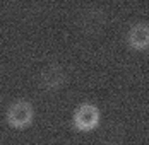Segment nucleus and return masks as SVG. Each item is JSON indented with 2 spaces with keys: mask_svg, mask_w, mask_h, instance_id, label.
Returning <instances> with one entry per match:
<instances>
[{
  "mask_svg": "<svg viewBox=\"0 0 149 145\" xmlns=\"http://www.w3.org/2000/svg\"><path fill=\"white\" fill-rule=\"evenodd\" d=\"M67 82V72L60 63H48L40 73V84L45 90H58Z\"/></svg>",
  "mask_w": 149,
  "mask_h": 145,
  "instance_id": "obj_3",
  "label": "nucleus"
},
{
  "mask_svg": "<svg viewBox=\"0 0 149 145\" xmlns=\"http://www.w3.org/2000/svg\"><path fill=\"white\" fill-rule=\"evenodd\" d=\"M104 22V17L103 14H101V10H89V12H86V15H84V19H82V26L84 28H101Z\"/></svg>",
  "mask_w": 149,
  "mask_h": 145,
  "instance_id": "obj_5",
  "label": "nucleus"
},
{
  "mask_svg": "<svg viewBox=\"0 0 149 145\" xmlns=\"http://www.w3.org/2000/svg\"><path fill=\"white\" fill-rule=\"evenodd\" d=\"M5 118H7V123L12 128H17V130L28 128L34 119V108L26 99H17L7 108Z\"/></svg>",
  "mask_w": 149,
  "mask_h": 145,
  "instance_id": "obj_2",
  "label": "nucleus"
},
{
  "mask_svg": "<svg viewBox=\"0 0 149 145\" xmlns=\"http://www.w3.org/2000/svg\"><path fill=\"white\" fill-rule=\"evenodd\" d=\"M100 121H101V111L93 102H81L72 115L74 128L82 133H89L94 128H98Z\"/></svg>",
  "mask_w": 149,
  "mask_h": 145,
  "instance_id": "obj_1",
  "label": "nucleus"
},
{
  "mask_svg": "<svg viewBox=\"0 0 149 145\" xmlns=\"http://www.w3.org/2000/svg\"><path fill=\"white\" fill-rule=\"evenodd\" d=\"M125 41L134 51H148L149 50V22H146V21L134 22L129 28L127 34H125Z\"/></svg>",
  "mask_w": 149,
  "mask_h": 145,
  "instance_id": "obj_4",
  "label": "nucleus"
}]
</instances>
